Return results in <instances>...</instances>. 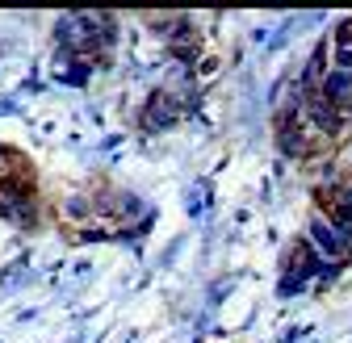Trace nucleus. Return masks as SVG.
<instances>
[{
  "label": "nucleus",
  "mask_w": 352,
  "mask_h": 343,
  "mask_svg": "<svg viewBox=\"0 0 352 343\" xmlns=\"http://www.w3.org/2000/svg\"><path fill=\"white\" fill-rule=\"evenodd\" d=\"M311 247H319V260H348L352 243L344 239V230L327 218V213H311Z\"/></svg>",
  "instance_id": "obj_1"
},
{
  "label": "nucleus",
  "mask_w": 352,
  "mask_h": 343,
  "mask_svg": "<svg viewBox=\"0 0 352 343\" xmlns=\"http://www.w3.org/2000/svg\"><path fill=\"white\" fill-rule=\"evenodd\" d=\"M97 17H101V13H97ZM97 17H93V13L59 17V42H63L67 51H80V55L97 51V47H101V38H97Z\"/></svg>",
  "instance_id": "obj_2"
},
{
  "label": "nucleus",
  "mask_w": 352,
  "mask_h": 343,
  "mask_svg": "<svg viewBox=\"0 0 352 343\" xmlns=\"http://www.w3.org/2000/svg\"><path fill=\"white\" fill-rule=\"evenodd\" d=\"M319 97H323L331 109H340V113L348 117V113H352V75L331 67V71L323 75V84H319Z\"/></svg>",
  "instance_id": "obj_3"
},
{
  "label": "nucleus",
  "mask_w": 352,
  "mask_h": 343,
  "mask_svg": "<svg viewBox=\"0 0 352 343\" xmlns=\"http://www.w3.org/2000/svg\"><path fill=\"white\" fill-rule=\"evenodd\" d=\"M176 117H181V101H176L172 93H151V101L143 109V126H147V130H164V126H172Z\"/></svg>",
  "instance_id": "obj_4"
},
{
  "label": "nucleus",
  "mask_w": 352,
  "mask_h": 343,
  "mask_svg": "<svg viewBox=\"0 0 352 343\" xmlns=\"http://www.w3.org/2000/svg\"><path fill=\"white\" fill-rule=\"evenodd\" d=\"M93 205H97V201H88V197H67V201H63V213H67V218H84Z\"/></svg>",
  "instance_id": "obj_5"
},
{
  "label": "nucleus",
  "mask_w": 352,
  "mask_h": 343,
  "mask_svg": "<svg viewBox=\"0 0 352 343\" xmlns=\"http://www.w3.org/2000/svg\"><path fill=\"white\" fill-rule=\"evenodd\" d=\"M340 197H344V205H348V213H352V180H348V185L340 189Z\"/></svg>",
  "instance_id": "obj_6"
}]
</instances>
